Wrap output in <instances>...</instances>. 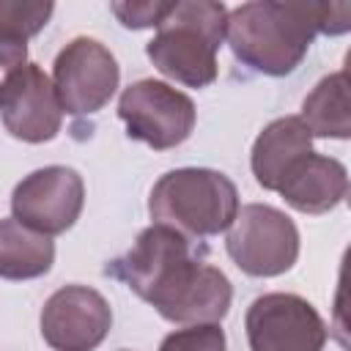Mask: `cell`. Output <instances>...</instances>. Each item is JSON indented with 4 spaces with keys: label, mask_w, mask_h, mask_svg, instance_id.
<instances>
[{
    "label": "cell",
    "mask_w": 351,
    "mask_h": 351,
    "mask_svg": "<svg viewBox=\"0 0 351 351\" xmlns=\"http://www.w3.org/2000/svg\"><path fill=\"white\" fill-rule=\"evenodd\" d=\"M170 324H217L228 315L233 288L225 271L195 255L192 239L167 225H148L107 266Z\"/></svg>",
    "instance_id": "6da1fadb"
},
{
    "label": "cell",
    "mask_w": 351,
    "mask_h": 351,
    "mask_svg": "<svg viewBox=\"0 0 351 351\" xmlns=\"http://www.w3.org/2000/svg\"><path fill=\"white\" fill-rule=\"evenodd\" d=\"M321 33V3H244L228 11L225 38L233 55L269 77L291 74Z\"/></svg>",
    "instance_id": "7a4b0ae2"
},
{
    "label": "cell",
    "mask_w": 351,
    "mask_h": 351,
    "mask_svg": "<svg viewBox=\"0 0 351 351\" xmlns=\"http://www.w3.org/2000/svg\"><path fill=\"white\" fill-rule=\"evenodd\" d=\"M228 8L214 0H178L156 25L145 55L165 77L206 88L217 80V49L225 41Z\"/></svg>",
    "instance_id": "3957f363"
},
{
    "label": "cell",
    "mask_w": 351,
    "mask_h": 351,
    "mask_svg": "<svg viewBox=\"0 0 351 351\" xmlns=\"http://www.w3.org/2000/svg\"><path fill=\"white\" fill-rule=\"evenodd\" d=\"M148 214L156 225H167L186 239L217 236L239 214V189L219 170L178 167L154 184Z\"/></svg>",
    "instance_id": "277c9868"
},
{
    "label": "cell",
    "mask_w": 351,
    "mask_h": 351,
    "mask_svg": "<svg viewBox=\"0 0 351 351\" xmlns=\"http://www.w3.org/2000/svg\"><path fill=\"white\" fill-rule=\"evenodd\" d=\"M225 247L244 274L277 277L285 274L299 258V230L285 211L250 203L239 208Z\"/></svg>",
    "instance_id": "5b68a950"
},
{
    "label": "cell",
    "mask_w": 351,
    "mask_h": 351,
    "mask_svg": "<svg viewBox=\"0 0 351 351\" xmlns=\"http://www.w3.org/2000/svg\"><path fill=\"white\" fill-rule=\"evenodd\" d=\"M118 115L126 123V134L154 151L181 145L197 121L192 99L162 80L132 82L118 99Z\"/></svg>",
    "instance_id": "8992f818"
},
{
    "label": "cell",
    "mask_w": 351,
    "mask_h": 351,
    "mask_svg": "<svg viewBox=\"0 0 351 351\" xmlns=\"http://www.w3.org/2000/svg\"><path fill=\"white\" fill-rule=\"evenodd\" d=\"M121 69L115 55L96 38L77 36L55 58L52 85L66 115H93L115 93Z\"/></svg>",
    "instance_id": "52a82bcc"
},
{
    "label": "cell",
    "mask_w": 351,
    "mask_h": 351,
    "mask_svg": "<svg viewBox=\"0 0 351 351\" xmlns=\"http://www.w3.org/2000/svg\"><path fill=\"white\" fill-rule=\"evenodd\" d=\"M250 351H324L326 324L318 310L296 293H263L244 315Z\"/></svg>",
    "instance_id": "ba28073f"
},
{
    "label": "cell",
    "mask_w": 351,
    "mask_h": 351,
    "mask_svg": "<svg viewBox=\"0 0 351 351\" xmlns=\"http://www.w3.org/2000/svg\"><path fill=\"white\" fill-rule=\"evenodd\" d=\"M82 203H85L82 176L66 165H49L33 170L14 186L11 214L16 222L44 236H58L80 219Z\"/></svg>",
    "instance_id": "9c48e42d"
},
{
    "label": "cell",
    "mask_w": 351,
    "mask_h": 351,
    "mask_svg": "<svg viewBox=\"0 0 351 351\" xmlns=\"http://www.w3.org/2000/svg\"><path fill=\"white\" fill-rule=\"evenodd\" d=\"M110 326V302L88 285L58 288L41 310V337L55 351H93Z\"/></svg>",
    "instance_id": "30bf717a"
},
{
    "label": "cell",
    "mask_w": 351,
    "mask_h": 351,
    "mask_svg": "<svg viewBox=\"0 0 351 351\" xmlns=\"http://www.w3.org/2000/svg\"><path fill=\"white\" fill-rule=\"evenodd\" d=\"M0 118L8 134L25 143H47L60 132L63 110L52 80L38 63L27 60L0 88Z\"/></svg>",
    "instance_id": "8fae6325"
},
{
    "label": "cell",
    "mask_w": 351,
    "mask_h": 351,
    "mask_svg": "<svg viewBox=\"0 0 351 351\" xmlns=\"http://www.w3.org/2000/svg\"><path fill=\"white\" fill-rule=\"evenodd\" d=\"M277 192L302 214H326L343 203L348 192V173L346 165L332 156L307 154L285 173Z\"/></svg>",
    "instance_id": "7c38bea8"
},
{
    "label": "cell",
    "mask_w": 351,
    "mask_h": 351,
    "mask_svg": "<svg viewBox=\"0 0 351 351\" xmlns=\"http://www.w3.org/2000/svg\"><path fill=\"white\" fill-rule=\"evenodd\" d=\"M307 154H313V137L302 123V118L299 115L277 118L269 126H263V132L255 137L250 156L252 176L263 189L277 192L285 173Z\"/></svg>",
    "instance_id": "4fadbf2b"
},
{
    "label": "cell",
    "mask_w": 351,
    "mask_h": 351,
    "mask_svg": "<svg viewBox=\"0 0 351 351\" xmlns=\"http://www.w3.org/2000/svg\"><path fill=\"white\" fill-rule=\"evenodd\" d=\"M55 244L14 217L0 219V277L3 280H33L52 269Z\"/></svg>",
    "instance_id": "5bb4252c"
},
{
    "label": "cell",
    "mask_w": 351,
    "mask_h": 351,
    "mask_svg": "<svg viewBox=\"0 0 351 351\" xmlns=\"http://www.w3.org/2000/svg\"><path fill=\"white\" fill-rule=\"evenodd\" d=\"M302 123L310 137H351V101H348V74L335 71L324 77L302 101Z\"/></svg>",
    "instance_id": "9a60e30c"
},
{
    "label": "cell",
    "mask_w": 351,
    "mask_h": 351,
    "mask_svg": "<svg viewBox=\"0 0 351 351\" xmlns=\"http://www.w3.org/2000/svg\"><path fill=\"white\" fill-rule=\"evenodd\" d=\"M52 11L55 5L44 0H0V41L27 44L47 27Z\"/></svg>",
    "instance_id": "2e32d148"
},
{
    "label": "cell",
    "mask_w": 351,
    "mask_h": 351,
    "mask_svg": "<svg viewBox=\"0 0 351 351\" xmlns=\"http://www.w3.org/2000/svg\"><path fill=\"white\" fill-rule=\"evenodd\" d=\"M159 351H228V340L219 324H192L170 332Z\"/></svg>",
    "instance_id": "e0dca14e"
},
{
    "label": "cell",
    "mask_w": 351,
    "mask_h": 351,
    "mask_svg": "<svg viewBox=\"0 0 351 351\" xmlns=\"http://www.w3.org/2000/svg\"><path fill=\"white\" fill-rule=\"evenodd\" d=\"M173 3H112V14L118 16V22L123 27H132V30H140V27H156L165 14L170 11Z\"/></svg>",
    "instance_id": "ac0fdd59"
},
{
    "label": "cell",
    "mask_w": 351,
    "mask_h": 351,
    "mask_svg": "<svg viewBox=\"0 0 351 351\" xmlns=\"http://www.w3.org/2000/svg\"><path fill=\"white\" fill-rule=\"evenodd\" d=\"M351 27V5L348 3H321V33L340 36Z\"/></svg>",
    "instance_id": "d6986e66"
},
{
    "label": "cell",
    "mask_w": 351,
    "mask_h": 351,
    "mask_svg": "<svg viewBox=\"0 0 351 351\" xmlns=\"http://www.w3.org/2000/svg\"><path fill=\"white\" fill-rule=\"evenodd\" d=\"M25 66H27V44L0 41V88Z\"/></svg>",
    "instance_id": "ffe728a7"
}]
</instances>
